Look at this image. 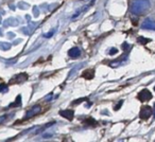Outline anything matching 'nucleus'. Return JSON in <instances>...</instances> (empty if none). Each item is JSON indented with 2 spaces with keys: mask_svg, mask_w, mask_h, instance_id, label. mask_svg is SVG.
<instances>
[{
  "mask_svg": "<svg viewBox=\"0 0 155 142\" xmlns=\"http://www.w3.org/2000/svg\"><path fill=\"white\" fill-rule=\"evenodd\" d=\"M151 8L149 0H133L130 5V11L134 15H141Z\"/></svg>",
  "mask_w": 155,
  "mask_h": 142,
  "instance_id": "f257e3e1",
  "label": "nucleus"
},
{
  "mask_svg": "<svg viewBox=\"0 0 155 142\" xmlns=\"http://www.w3.org/2000/svg\"><path fill=\"white\" fill-rule=\"evenodd\" d=\"M138 100L141 102H146V101H149V100L152 99V93L148 90V89H142L137 95Z\"/></svg>",
  "mask_w": 155,
  "mask_h": 142,
  "instance_id": "f03ea898",
  "label": "nucleus"
},
{
  "mask_svg": "<svg viewBox=\"0 0 155 142\" xmlns=\"http://www.w3.org/2000/svg\"><path fill=\"white\" fill-rule=\"evenodd\" d=\"M152 109H151L150 106H143V107L141 108V110H140V114H139V117L140 119H142V120H147V119L150 118V116L152 115Z\"/></svg>",
  "mask_w": 155,
  "mask_h": 142,
  "instance_id": "7ed1b4c3",
  "label": "nucleus"
},
{
  "mask_svg": "<svg viewBox=\"0 0 155 142\" xmlns=\"http://www.w3.org/2000/svg\"><path fill=\"white\" fill-rule=\"evenodd\" d=\"M141 29L143 30H151V31H155V20H152L150 18L146 19L141 24Z\"/></svg>",
  "mask_w": 155,
  "mask_h": 142,
  "instance_id": "20e7f679",
  "label": "nucleus"
},
{
  "mask_svg": "<svg viewBox=\"0 0 155 142\" xmlns=\"http://www.w3.org/2000/svg\"><path fill=\"white\" fill-rule=\"evenodd\" d=\"M41 106L39 105H36V106H33L32 108H31L30 110H28L26 114V116H25V119H29L31 118V117L35 116L36 114H38V112H41Z\"/></svg>",
  "mask_w": 155,
  "mask_h": 142,
  "instance_id": "39448f33",
  "label": "nucleus"
},
{
  "mask_svg": "<svg viewBox=\"0 0 155 142\" xmlns=\"http://www.w3.org/2000/svg\"><path fill=\"white\" fill-rule=\"evenodd\" d=\"M60 116L64 117L65 119L69 121H72L73 117H74V112L72 110H62V111H60Z\"/></svg>",
  "mask_w": 155,
  "mask_h": 142,
  "instance_id": "423d86ee",
  "label": "nucleus"
},
{
  "mask_svg": "<svg viewBox=\"0 0 155 142\" xmlns=\"http://www.w3.org/2000/svg\"><path fill=\"white\" fill-rule=\"evenodd\" d=\"M68 54H69V56H70V57H72V58L79 57V56L81 55V50L79 49L78 47H73L68 51Z\"/></svg>",
  "mask_w": 155,
  "mask_h": 142,
  "instance_id": "0eeeda50",
  "label": "nucleus"
},
{
  "mask_svg": "<svg viewBox=\"0 0 155 142\" xmlns=\"http://www.w3.org/2000/svg\"><path fill=\"white\" fill-rule=\"evenodd\" d=\"M137 41L139 44H141V45H146L147 43H149V41H150V39H147V38H143L142 36H139L137 38Z\"/></svg>",
  "mask_w": 155,
  "mask_h": 142,
  "instance_id": "6e6552de",
  "label": "nucleus"
},
{
  "mask_svg": "<svg viewBox=\"0 0 155 142\" xmlns=\"http://www.w3.org/2000/svg\"><path fill=\"white\" fill-rule=\"evenodd\" d=\"M8 91V86L5 84L0 85V92H7Z\"/></svg>",
  "mask_w": 155,
  "mask_h": 142,
  "instance_id": "1a4fd4ad",
  "label": "nucleus"
},
{
  "mask_svg": "<svg viewBox=\"0 0 155 142\" xmlns=\"http://www.w3.org/2000/svg\"><path fill=\"white\" fill-rule=\"evenodd\" d=\"M53 33H54V31H50L49 33H47V34H45V35H44V36H45V37H51L52 35H53Z\"/></svg>",
  "mask_w": 155,
  "mask_h": 142,
  "instance_id": "9d476101",
  "label": "nucleus"
},
{
  "mask_svg": "<svg viewBox=\"0 0 155 142\" xmlns=\"http://www.w3.org/2000/svg\"><path fill=\"white\" fill-rule=\"evenodd\" d=\"M7 120V116H0V123L5 122Z\"/></svg>",
  "mask_w": 155,
  "mask_h": 142,
  "instance_id": "9b49d317",
  "label": "nucleus"
},
{
  "mask_svg": "<svg viewBox=\"0 0 155 142\" xmlns=\"http://www.w3.org/2000/svg\"><path fill=\"white\" fill-rule=\"evenodd\" d=\"M122 103H123V101H120L118 103V105L116 106V107H115V110H118L119 109V107H121V105H122Z\"/></svg>",
  "mask_w": 155,
  "mask_h": 142,
  "instance_id": "f8f14e48",
  "label": "nucleus"
},
{
  "mask_svg": "<svg viewBox=\"0 0 155 142\" xmlns=\"http://www.w3.org/2000/svg\"><path fill=\"white\" fill-rule=\"evenodd\" d=\"M116 52H118V50H117L116 48H113V49L110 51V54H115Z\"/></svg>",
  "mask_w": 155,
  "mask_h": 142,
  "instance_id": "ddd939ff",
  "label": "nucleus"
},
{
  "mask_svg": "<svg viewBox=\"0 0 155 142\" xmlns=\"http://www.w3.org/2000/svg\"><path fill=\"white\" fill-rule=\"evenodd\" d=\"M154 108H155V104H154ZM154 118H155V109H154Z\"/></svg>",
  "mask_w": 155,
  "mask_h": 142,
  "instance_id": "4468645a",
  "label": "nucleus"
},
{
  "mask_svg": "<svg viewBox=\"0 0 155 142\" xmlns=\"http://www.w3.org/2000/svg\"><path fill=\"white\" fill-rule=\"evenodd\" d=\"M154 91H155V87H154Z\"/></svg>",
  "mask_w": 155,
  "mask_h": 142,
  "instance_id": "2eb2a0df",
  "label": "nucleus"
}]
</instances>
